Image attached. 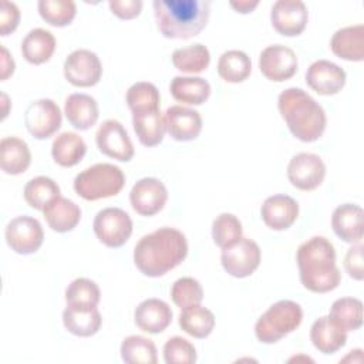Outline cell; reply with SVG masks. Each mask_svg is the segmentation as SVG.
<instances>
[{
    "label": "cell",
    "instance_id": "6da1fadb",
    "mask_svg": "<svg viewBox=\"0 0 364 364\" xmlns=\"http://www.w3.org/2000/svg\"><path fill=\"white\" fill-rule=\"evenodd\" d=\"M188 255L185 235L175 228H159L142 236L134 247V263L148 277H159L181 264Z\"/></svg>",
    "mask_w": 364,
    "mask_h": 364
},
{
    "label": "cell",
    "instance_id": "7a4b0ae2",
    "mask_svg": "<svg viewBox=\"0 0 364 364\" xmlns=\"http://www.w3.org/2000/svg\"><path fill=\"white\" fill-rule=\"evenodd\" d=\"M301 284L313 293L334 290L341 280L336 266V250L324 236H313L303 242L296 255Z\"/></svg>",
    "mask_w": 364,
    "mask_h": 364
},
{
    "label": "cell",
    "instance_id": "3957f363",
    "mask_svg": "<svg viewBox=\"0 0 364 364\" xmlns=\"http://www.w3.org/2000/svg\"><path fill=\"white\" fill-rule=\"evenodd\" d=\"M156 27L166 38L188 40L208 24L209 0H155L152 3Z\"/></svg>",
    "mask_w": 364,
    "mask_h": 364
},
{
    "label": "cell",
    "instance_id": "277c9868",
    "mask_svg": "<svg viewBox=\"0 0 364 364\" xmlns=\"http://www.w3.org/2000/svg\"><path fill=\"white\" fill-rule=\"evenodd\" d=\"M277 108L289 131L303 142L317 141L327 124L323 107L304 90L290 87L280 92Z\"/></svg>",
    "mask_w": 364,
    "mask_h": 364
},
{
    "label": "cell",
    "instance_id": "5b68a950",
    "mask_svg": "<svg viewBox=\"0 0 364 364\" xmlns=\"http://www.w3.org/2000/svg\"><path fill=\"white\" fill-rule=\"evenodd\" d=\"M125 185V175L114 164H95L81 171L74 179V191L85 200L115 196Z\"/></svg>",
    "mask_w": 364,
    "mask_h": 364
},
{
    "label": "cell",
    "instance_id": "8992f818",
    "mask_svg": "<svg viewBox=\"0 0 364 364\" xmlns=\"http://www.w3.org/2000/svg\"><path fill=\"white\" fill-rule=\"evenodd\" d=\"M303 320V310L293 300H279L256 321L255 334L263 344H274L294 331Z\"/></svg>",
    "mask_w": 364,
    "mask_h": 364
},
{
    "label": "cell",
    "instance_id": "52a82bcc",
    "mask_svg": "<svg viewBox=\"0 0 364 364\" xmlns=\"http://www.w3.org/2000/svg\"><path fill=\"white\" fill-rule=\"evenodd\" d=\"M92 229L102 245L121 247L132 233V220L129 215L119 208H105L95 215Z\"/></svg>",
    "mask_w": 364,
    "mask_h": 364
},
{
    "label": "cell",
    "instance_id": "ba28073f",
    "mask_svg": "<svg viewBox=\"0 0 364 364\" xmlns=\"http://www.w3.org/2000/svg\"><path fill=\"white\" fill-rule=\"evenodd\" d=\"M262 252L259 245L249 239L240 237L233 245L222 249L220 262L226 273L233 277H247L250 276L260 264Z\"/></svg>",
    "mask_w": 364,
    "mask_h": 364
},
{
    "label": "cell",
    "instance_id": "9c48e42d",
    "mask_svg": "<svg viewBox=\"0 0 364 364\" xmlns=\"http://www.w3.org/2000/svg\"><path fill=\"white\" fill-rule=\"evenodd\" d=\"M6 242L18 255H30L40 249L44 240L41 223L31 216L23 215L11 219L4 230Z\"/></svg>",
    "mask_w": 364,
    "mask_h": 364
},
{
    "label": "cell",
    "instance_id": "30bf717a",
    "mask_svg": "<svg viewBox=\"0 0 364 364\" xmlns=\"http://www.w3.org/2000/svg\"><path fill=\"white\" fill-rule=\"evenodd\" d=\"M61 111L50 98L33 101L24 112V124L27 131L36 139H47L61 127Z\"/></svg>",
    "mask_w": 364,
    "mask_h": 364
},
{
    "label": "cell",
    "instance_id": "8fae6325",
    "mask_svg": "<svg viewBox=\"0 0 364 364\" xmlns=\"http://www.w3.org/2000/svg\"><path fill=\"white\" fill-rule=\"evenodd\" d=\"M63 68L65 80L75 87H92L102 75V64L98 55L87 48L70 53Z\"/></svg>",
    "mask_w": 364,
    "mask_h": 364
},
{
    "label": "cell",
    "instance_id": "7c38bea8",
    "mask_svg": "<svg viewBox=\"0 0 364 364\" xmlns=\"http://www.w3.org/2000/svg\"><path fill=\"white\" fill-rule=\"evenodd\" d=\"M324 176L326 165L316 154H296L287 165V178L290 183L300 191H313L318 188L323 183Z\"/></svg>",
    "mask_w": 364,
    "mask_h": 364
},
{
    "label": "cell",
    "instance_id": "4fadbf2b",
    "mask_svg": "<svg viewBox=\"0 0 364 364\" xmlns=\"http://www.w3.org/2000/svg\"><path fill=\"white\" fill-rule=\"evenodd\" d=\"M297 67L299 61L296 53L283 44L267 46L259 55L260 73L274 82L291 78L296 74Z\"/></svg>",
    "mask_w": 364,
    "mask_h": 364
},
{
    "label": "cell",
    "instance_id": "5bb4252c",
    "mask_svg": "<svg viewBox=\"0 0 364 364\" xmlns=\"http://www.w3.org/2000/svg\"><path fill=\"white\" fill-rule=\"evenodd\" d=\"M95 142L104 155L128 162L134 156V145L128 136L124 125L117 119L104 121L95 134Z\"/></svg>",
    "mask_w": 364,
    "mask_h": 364
},
{
    "label": "cell",
    "instance_id": "9a60e30c",
    "mask_svg": "<svg viewBox=\"0 0 364 364\" xmlns=\"http://www.w3.org/2000/svg\"><path fill=\"white\" fill-rule=\"evenodd\" d=\"M168 200L166 186L156 178L139 179L129 192L132 209L141 216H154L164 209Z\"/></svg>",
    "mask_w": 364,
    "mask_h": 364
},
{
    "label": "cell",
    "instance_id": "2e32d148",
    "mask_svg": "<svg viewBox=\"0 0 364 364\" xmlns=\"http://www.w3.org/2000/svg\"><path fill=\"white\" fill-rule=\"evenodd\" d=\"M309 11L300 0H277L272 6L270 21L273 28L286 37L299 36L306 28Z\"/></svg>",
    "mask_w": 364,
    "mask_h": 364
},
{
    "label": "cell",
    "instance_id": "e0dca14e",
    "mask_svg": "<svg viewBox=\"0 0 364 364\" xmlns=\"http://www.w3.org/2000/svg\"><path fill=\"white\" fill-rule=\"evenodd\" d=\"M346 71L333 61L317 60L306 71L307 85L320 95H334L346 85Z\"/></svg>",
    "mask_w": 364,
    "mask_h": 364
},
{
    "label": "cell",
    "instance_id": "ac0fdd59",
    "mask_svg": "<svg viewBox=\"0 0 364 364\" xmlns=\"http://www.w3.org/2000/svg\"><path fill=\"white\" fill-rule=\"evenodd\" d=\"M164 122L168 134L181 142L192 141L199 136L202 131V117L196 109L172 105L164 114Z\"/></svg>",
    "mask_w": 364,
    "mask_h": 364
},
{
    "label": "cell",
    "instance_id": "d6986e66",
    "mask_svg": "<svg viewBox=\"0 0 364 364\" xmlns=\"http://www.w3.org/2000/svg\"><path fill=\"white\" fill-rule=\"evenodd\" d=\"M260 215L264 225L273 230L289 229L299 216V203L289 195L277 193L264 199Z\"/></svg>",
    "mask_w": 364,
    "mask_h": 364
},
{
    "label": "cell",
    "instance_id": "ffe728a7",
    "mask_svg": "<svg viewBox=\"0 0 364 364\" xmlns=\"http://www.w3.org/2000/svg\"><path fill=\"white\" fill-rule=\"evenodd\" d=\"M172 310L169 304L161 299H146L141 301L134 311L136 327L149 334L164 331L172 321Z\"/></svg>",
    "mask_w": 364,
    "mask_h": 364
},
{
    "label": "cell",
    "instance_id": "44dd1931",
    "mask_svg": "<svg viewBox=\"0 0 364 364\" xmlns=\"http://www.w3.org/2000/svg\"><path fill=\"white\" fill-rule=\"evenodd\" d=\"M363 218L361 206L355 203H343L337 206L331 216L334 233L347 243H358L363 239Z\"/></svg>",
    "mask_w": 364,
    "mask_h": 364
},
{
    "label": "cell",
    "instance_id": "7402d4cb",
    "mask_svg": "<svg viewBox=\"0 0 364 364\" xmlns=\"http://www.w3.org/2000/svg\"><path fill=\"white\" fill-rule=\"evenodd\" d=\"M331 51L347 61L364 60V26H347L337 30L330 40Z\"/></svg>",
    "mask_w": 364,
    "mask_h": 364
},
{
    "label": "cell",
    "instance_id": "603a6c76",
    "mask_svg": "<svg viewBox=\"0 0 364 364\" xmlns=\"http://www.w3.org/2000/svg\"><path fill=\"white\" fill-rule=\"evenodd\" d=\"M64 114L68 122L80 131L91 128L100 115L95 98L82 92H74L65 98Z\"/></svg>",
    "mask_w": 364,
    "mask_h": 364
},
{
    "label": "cell",
    "instance_id": "cb8c5ba5",
    "mask_svg": "<svg viewBox=\"0 0 364 364\" xmlns=\"http://www.w3.org/2000/svg\"><path fill=\"white\" fill-rule=\"evenodd\" d=\"M31 162V154L26 141L17 136H4L0 141V166L9 175L23 173Z\"/></svg>",
    "mask_w": 364,
    "mask_h": 364
},
{
    "label": "cell",
    "instance_id": "d4e9b609",
    "mask_svg": "<svg viewBox=\"0 0 364 364\" xmlns=\"http://www.w3.org/2000/svg\"><path fill=\"white\" fill-rule=\"evenodd\" d=\"M44 219L47 225L58 233H65L73 230L80 219H81V209L73 200L58 196L55 198L44 210Z\"/></svg>",
    "mask_w": 364,
    "mask_h": 364
},
{
    "label": "cell",
    "instance_id": "484cf974",
    "mask_svg": "<svg viewBox=\"0 0 364 364\" xmlns=\"http://www.w3.org/2000/svg\"><path fill=\"white\" fill-rule=\"evenodd\" d=\"M310 340L320 353L333 354L346 346L347 333L338 328L328 316H321L311 324Z\"/></svg>",
    "mask_w": 364,
    "mask_h": 364
},
{
    "label": "cell",
    "instance_id": "4316f807",
    "mask_svg": "<svg viewBox=\"0 0 364 364\" xmlns=\"http://www.w3.org/2000/svg\"><path fill=\"white\" fill-rule=\"evenodd\" d=\"M64 327L74 336L91 337L94 336L102 323V317L97 307H71L67 306L63 311Z\"/></svg>",
    "mask_w": 364,
    "mask_h": 364
},
{
    "label": "cell",
    "instance_id": "83f0119b",
    "mask_svg": "<svg viewBox=\"0 0 364 364\" xmlns=\"http://www.w3.org/2000/svg\"><path fill=\"white\" fill-rule=\"evenodd\" d=\"M55 50V38L44 28L30 30L21 41V54L30 64H43L51 58Z\"/></svg>",
    "mask_w": 364,
    "mask_h": 364
},
{
    "label": "cell",
    "instance_id": "f1b7e54d",
    "mask_svg": "<svg viewBox=\"0 0 364 364\" xmlns=\"http://www.w3.org/2000/svg\"><path fill=\"white\" fill-rule=\"evenodd\" d=\"M172 97L183 104L200 105L210 95V84L202 77L176 75L169 84Z\"/></svg>",
    "mask_w": 364,
    "mask_h": 364
},
{
    "label": "cell",
    "instance_id": "f546056e",
    "mask_svg": "<svg viewBox=\"0 0 364 364\" xmlns=\"http://www.w3.org/2000/svg\"><path fill=\"white\" fill-rule=\"evenodd\" d=\"M87 145L84 139L71 131L61 132L57 135L51 145V155L55 164L64 168L77 165L85 155Z\"/></svg>",
    "mask_w": 364,
    "mask_h": 364
},
{
    "label": "cell",
    "instance_id": "4dcf8cb0",
    "mask_svg": "<svg viewBox=\"0 0 364 364\" xmlns=\"http://www.w3.org/2000/svg\"><path fill=\"white\" fill-rule=\"evenodd\" d=\"M132 125L139 142L145 146L159 145L166 131L164 117L159 109L132 114Z\"/></svg>",
    "mask_w": 364,
    "mask_h": 364
},
{
    "label": "cell",
    "instance_id": "1f68e13d",
    "mask_svg": "<svg viewBox=\"0 0 364 364\" xmlns=\"http://www.w3.org/2000/svg\"><path fill=\"white\" fill-rule=\"evenodd\" d=\"M328 318L343 331H355L363 326V303L355 297L337 299L328 313Z\"/></svg>",
    "mask_w": 364,
    "mask_h": 364
},
{
    "label": "cell",
    "instance_id": "d6a6232c",
    "mask_svg": "<svg viewBox=\"0 0 364 364\" xmlns=\"http://www.w3.org/2000/svg\"><path fill=\"white\" fill-rule=\"evenodd\" d=\"M179 326L186 334L195 338H205L215 327V314L200 304L189 306L182 309Z\"/></svg>",
    "mask_w": 364,
    "mask_h": 364
},
{
    "label": "cell",
    "instance_id": "836d02e7",
    "mask_svg": "<svg viewBox=\"0 0 364 364\" xmlns=\"http://www.w3.org/2000/svg\"><path fill=\"white\" fill-rule=\"evenodd\" d=\"M210 53L206 46L195 43L186 47L176 48L172 53V64L176 70L188 74H198L208 68Z\"/></svg>",
    "mask_w": 364,
    "mask_h": 364
},
{
    "label": "cell",
    "instance_id": "e575fe53",
    "mask_svg": "<svg viewBox=\"0 0 364 364\" xmlns=\"http://www.w3.org/2000/svg\"><path fill=\"white\" fill-rule=\"evenodd\" d=\"M252 73V61L242 50H228L218 60V74L228 82H242Z\"/></svg>",
    "mask_w": 364,
    "mask_h": 364
},
{
    "label": "cell",
    "instance_id": "d590c367",
    "mask_svg": "<svg viewBox=\"0 0 364 364\" xmlns=\"http://www.w3.org/2000/svg\"><path fill=\"white\" fill-rule=\"evenodd\" d=\"M121 358L127 364H155L156 346L144 336H128L121 343Z\"/></svg>",
    "mask_w": 364,
    "mask_h": 364
},
{
    "label": "cell",
    "instance_id": "8d00e7d4",
    "mask_svg": "<svg viewBox=\"0 0 364 364\" xmlns=\"http://www.w3.org/2000/svg\"><path fill=\"white\" fill-rule=\"evenodd\" d=\"M58 196L60 186L48 176H36L24 186L26 202L37 210H44Z\"/></svg>",
    "mask_w": 364,
    "mask_h": 364
},
{
    "label": "cell",
    "instance_id": "74e56055",
    "mask_svg": "<svg viewBox=\"0 0 364 364\" xmlns=\"http://www.w3.org/2000/svg\"><path fill=\"white\" fill-rule=\"evenodd\" d=\"M125 100L131 112L136 114L145 111H158L161 95L152 82L138 81L128 88Z\"/></svg>",
    "mask_w": 364,
    "mask_h": 364
},
{
    "label": "cell",
    "instance_id": "f35d334b",
    "mask_svg": "<svg viewBox=\"0 0 364 364\" xmlns=\"http://www.w3.org/2000/svg\"><path fill=\"white\" fill-rule=\"evenodd\" d=\"M101 299L100 287L87 277L73 280L65 289V303L71 307H97Z\"/></svg>",
    "mask_w": 364,
    "mask_h": 364
},
{
    "label": "cell",
    "instance_id": "ab89813d",
    "mask_svg": "<svg viewBox=\"0 0 364 364\" xmlns=\"http://www.w3.org/2000/svg\"><path fill=\"white\" fill-rule=\"evenodd\" d=\"M41 18L55 27H64L73 21L77 13L71 0H40L37 4Z\"/></svg>",
    "mask_w": 364,
    "mask_h": 364
},
{
    "label": "cell",
    "instance_id": "60d3db41",
    "mask_svg": "<svg viewBox=\"0 0 364 364\" xmlns=\"http://www.w3.org/2000/svg\"><path fill=\"white\" fill-rule=\"evenodd\" d=\"M212 237L216 246L225 249L242 237V223L232 213H220L212 222Z\"/></svg>",
    "mask_w": 364,
    "mask_h": 364
},
{
    "label": "cell",
    "instance_id": "b9f144b4",
    "mask_svg": "<svg viewBox=\"0 0 364 364\" xmlns=\"http://www.w3.org/2000/svg\"><path fill=\"white\" fill-rule=\"evenodd\" d=\"M171 299L178 307L185 309L189 306L199 304L203 299V290L196 279L181 277L172 284Z\"/></svg>",
    "mask_w": 364,
    "mask_h": 364
},
{
    "label": "cell",
    "instance_id": "7bdbcfd3",
    "mask_svg": "<svg viewBox=\"0 0 364 364\" xmlns=\"http://www.w3.org/2000/svg\"><path fill=\"white\" fill-rule=\"evenodd\" d=\"M164 360L166 364H193L196 361V348L183 337H171L164 346Z\"/></svg>",
    "mask_w": 364,
    "mask_h": 364
},
{
    "label": "cell",
    "instance_id": "ee69618b",
    "mask_svg": "<svg viewBox=\"0 0 364 364\" xmlns=\"http://www.w3.org/2000/svg\"><path fill=\"white\" fill-rule=\"evenodd\" d=\"M344 269L350 277L354 280H363L364 269H363V245L358 242L353 245L344 257Z\"/></svg>",
    "mask_w": 364,
    "mask_h": 364
},
{
    "label": "cell",
    "instance_id": "f6af8a7d",
    "mask_svg": "<svg viewBox=\"0 0 364 364\" xmlns=\"http://www.w3.org/2000/svg\"><path fill=\"white\" fill-rule=\"evenodd\" d=\"M20 21V10L13 1H1L0 7V34L7 36L13 33Z\"/></svg>",
    "mask_w": 364,
    "mask_h": 364
},
{
    "label": "cell",
    "instance_id": "bcb514c9",
    "mask_svg": "<svg viewBox=\"0 0 364 364\" xmlns=\"http://www.w3.org/2000/svg\"><path fill=\"white\" fill-rule=\"evenodd\" d=\"M112 14L122 20H129L139 16L142 10L141 0H109L108 3Z\"/></svg>",
    "mask_w": 364,
    "mask_h": 364
},
{
    "label": "cell",
    "instance_id": "7dc6e473",
    "mask_svg": "<svg viewBox=\"0 0 364 364\" xmlns=\"http://www.w3.org/2000/svg\"><path fill=\"white\" fill-rule=\"evenodd\" d=\"M13 73H14V60L11 58L9 50L4 46H1V74H0V80L6 81Z\"/></svg>",
    "mask_w": 364,
    "mask_h": 364
},
{
    "label": "cell",
    "instance_id": "c3c4849f",
    "mask_svg": "<svg viewBox=\"0 0 364 364\" xmlns=\"http://www.w3.org/2000/svg\"><path fill=\"white\" fill-rule=\"evenodd\" d=\"M229 4H230V7L235 9L237 13L246 14V13L253 11V10L257 7L259 1H257V0H239V1H235V0H233V1H230Z\"/></svg>",
    "mask_w": 364,
    "mask_h": 364
},
{
    "label": "cell",
    "instance_id": "681fc988",
    "mask_svg": "<svg viewBox=\"0 0 364 364\" xmlns=\"http://www.w3.org/2000/svg\"><path fill=\"white\" fill-rule=\"evenodd\" d=\"M1 102H3V112H1V119H4L9 114V97L7 94L1 92Z\"/></svg>",
    "mask_w": 364,
    "mask_h": 364
}]
</instances>
